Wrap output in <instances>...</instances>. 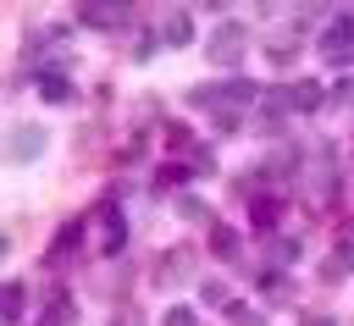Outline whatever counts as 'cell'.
I'll return each instance as SVG.
<instances>
[{
  "label": "cell",
  "instance_id": "6da1fadb",
  "mask_svg": "<svg viewBox=\"0 0 354 326\" xmlns=\"http://www.w3.org/2000/svg\"><path fill=\"white\" fill-rule=\"evenodd\" d=\"M315 55L321 61H354V17H332L321 33H315Z\"/></svg>",
  "mask_w": 354,
  "mask_h": 326
},
{
  "label": "cell",
  "instance_id": "ba28073f",
  "mask_svg": "<svg viewBox=\"0 0 354 326\" xmlns=\"http://www.w3.org/2000/svg\"><path fill=\"white\" fill-rule=\"evenodd\" d=\"M72 320H77V304H72L66 293H55V304L39 315V326H72Z\"/></svg>",
  "mask_w": 354,
  "mask_h": 326
},
{
  "label": "cell",
  "instance_id": "5bb4252c",
  "mask_svg": "<svg viewBox=\"0 0 354 326\" xmlns=\"http://www.w3.org/2000/svg\"><path fill=\"white\" fill-rule=\"evenodd\" d=\"M216 88H221V99H238V105L254 99V83H249V77H232V83H216Z\"/></svg>",
  "mask_w": 354,
  "mask_h": 326
},
{
  "label": "cell",
  "instance_id": "30bf717a",
  "mask_svg": "<svg viewBox=\"0 0 354 326\" xmlns=\"http://www.w3.org/2000/svg\"><path fill=\"white\" fill-rule=\"evenodd\" d=\"M249 221L266 232V227H277V221H282V204H277V199H254V204H249Z\"/></svg>",
  "mask_w": 354,
  "mask_h": 326
},
{
  "label": "cell",
  "instance_id": "7c38bea8",
  "mask_svg": "<svg viewBox=\"0 0 354 326\" xmlns=\"http://www.w3.org/2000/svg\"><path fill=\"white\" fill-rule=\"evenodd\" d=\"M260 111H266L271 122H282V116L293 111V94H288V88H277V94H266V99H260Z\"/></svg>",
  "mask_w": 354,
  "mask_h": 326
},
{
  "label": "cell",
  "instance_id": "3957f363",
  "mask_svg": "<svg viewBox=\"0 0 354 326\" xmlns=\"http://www.w3.org/2000/svg\"><path fill=\"white\" fill-rule=\"evenodd\" d=\"M205 50H210V61H216V66H221V61H238V55H243V28H238V22H221V28H216V39H210Z\"/></svg>",
  "mask_w": 354,
  "mask_h": 326
},
{
  "label": "cell",
  "instance_id": "e0dca14e",
  "mask_svg": "<svg viewBox=\"0 0 354 326\" xmlns=\"http://www.w3.org/2000/svg\"><path fill=\"white\" fill-rule=\"evenodd\" d=\"M77 238H83V227H61V238H55V254H66V249H77Z\"/></svg>",
  "mask_w": 354,
  "mask_h": 326
},
{
  "label": "cell",
  "instance_id": "9a60e30c",
  "mask_svg": "<svg viewBox=\"0 0 354 326\" xmlns=\"http://www.w3.org/2000/svg\"><path fill=\"white\" fill-rule=\"evenodd\" d=\"M210 243H216V254H221V260H232V254H238V232H227V227H210Z\"/></svg>",
  "mask_w": 354,
  "mask_h": 326
},
{
  "label": "cell",
  "instance_id": "8fae6325",
  "mask_svg": "<svg viewBox=\"0 0 354 326\" xmlns=\"http://www.w3.org/2000/svg\"><path fill=\"white\" fill-rule=\"evenodd\" d=\"M288 94H293V111H315L321 105V83H293Z\"/></svg>",
  "mask_w": 354,
  "mask_h": 326
},
{
  "label": "cell",
  "instance_id": "7a4b0ae2",
  "mask_svg": "<svg viewBox=\"0 0 354 326\" xmlns=\"http://www.w3.org/2000/svg\"><path fill=\"white\" fill-rule=\"evenodd\" d=\"M44 149H50V133H44L39 122H22V127H17L11 138H6V155H11L17 166H28V160H39Z\"/></svg>",
  "mask_w": 354,
  "mask_h": 326
},
{
  "label": "cell",
  "instance_id": "5b68a950",
  "mask_svg": "<svg viewBox=\"0 0 354 326\" xmlns=\"http://www.w3.org/2000/svg\"><path fill=\"white\" fill-rule=\"evenodd\" d=\"M83 22H88V28H127L133 11H127V6H83Z\"/></svg>",
  "mask_w": 354,
  "mask_h": 326
},
{
  "label": "cell",
  "instance_id": "52a82bcc",
  "mask_svg": "<svg viewBox=\"0 0 354 326\" xmlns=\"http://www.w3.org/2000/svg\"><path fill=\"white\" fill-rule=\"evenodd\" d=\"M39 94H44V99H55V105H66V99H72L66 72H39Z\"/></svg>",
  "mask_w": 354,
  "mask_h": 326
},
{
  "label": "cell",
  "instance_id": "8992f818",
  "mask_svg": "<svg viewBox=\"0 0 354 326\" xmlns=\"http://www.w3.org/2000/svg\"><path fill=\"white\" fill-rule=\"evenodd\" d=\"M160 44H171V50H183V44H194V17H188V11H177V17H166V28H160Z\"/></svg>",
  "mask_w": 354,
  "mask_h": 326
},
{
  "label": "cell",
  "instance_id": "4fadbf2b",
  "mask_svg": "<svg viewBox=\"0 0 354 326\" xmlns=\"http://www.w3.org/2000/svg\"><path fill=\"white\" fill-rule=\"evenodd\" d=\"M22 315V282H6V293H0V320H17Z\"/></svg>",
  "mask_w": 354,
  "mask_h": 326
},
{
  "label": "cell",
  "instance_id": "9c48e42d",
  "mask_svg": "<svg viewBox=\"0 0 354 326\" xmlns=\"http://www.w3.org/2000/svg\"><path fill=\"white\" fill-rule=\"evenodd\" d=\"M348 271H354V243H337V254L321 265V276H326V282H337V276H348Z\"/></svg>",
  "mask_w": 354,
  "mask_h": 326
},
{
  "label": "cell",
  "instance_id": "ac0fdd59",
  "mask_svg": "<svg viewBox=\"0 0 354 326\" xmlns=\"http://www.w3.org/2000/svg\"><path fill=\"white\" fill-rule=\"evenodd\" d=\"M160 326H194V309H166V320Z\"/></svg>",
  "mask_w": 354,
  "mask_h": 326
},
{
  "label": "cell",
  "instance_id": "277c9868",
  "mask_svg": "<svg viewBox=\"0 0 354 326\" xmlns=\"http://www.w3.org/2000/svg\"><path fill=\"white\" fill-rule=\"evenodd\" d=\"M94 215H100V232H105V254H122V249H127V221H122V210H116V204H100Z\"/></svg>",
  "mask_w": 354,
  "mask_h": 326
},
{
  "label": "cell",
  "instance_id": "2e32d148",
  "mask_svg": "<svg viewBox=\"0 0 354 326\" xmlns=\"http://www.w3.org/2000/svg\"><path fill=\"white\" fill-rule=\"evenodd\" d=\"M177 210H183L188 221H205V215H210V204H205V199H194V193H188V199H177Z\"/></svg>",
  "mask_w": 354,
  "mask_h": 326
}]
</instances>
